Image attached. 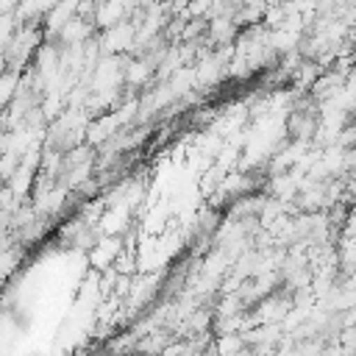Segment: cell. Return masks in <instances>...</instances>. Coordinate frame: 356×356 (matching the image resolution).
Masks as SVG:
<instances>
[{
	"label": "cell",
	"mask_w": 356,
	"mask_h": 356,
	"mask_svg": "<svg viewBox=\"0 0 356 356\" xmlns=\"http://www.w3.org/2000/svg\"><path fill=\"white\" fill-rule=\"evenodd\" d=\"M117 253H120V234H114L111 239L95 242V248L89 250V261H92V267H97V270H108Z\"/></svg>",
	"instance_id": "1"
}]
</instances>
